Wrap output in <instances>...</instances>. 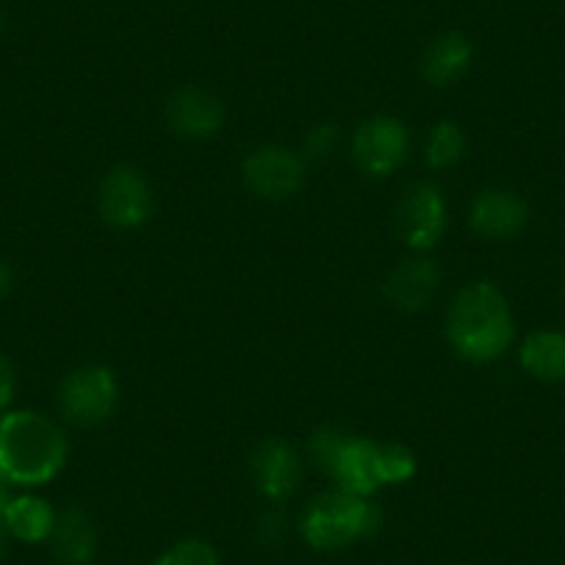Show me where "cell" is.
I'll return each instance as SVG.
<instances>
[{
    "label": "cell",
    "instance_id": "obj_11",
    "mask_svg": "<svg viewBox=\"0 0 565 565\" xmlns=\"http://www.w3.org/2000/svg\"><path fill=\"white\" fill-rule=\"evenodd\" d=\"M441 289V269L430 255L416 253L396 260L383 282L385 300L399 311H424Z\"/></svg>",
    "mask_w": 565,
    "mask_h": 565
},
{
    "label": "cell",
    "instance_id": "obj_6",
    "mask_svg": "<svg viewBox=\"0 0 565 565\" xmlns=\"http://www.w3.org/2000/svg\"><path fill=\"white\" fill-rule=\"evenodd\" d=\"M97 211L114 231H136L153 214V189L136 167L119 164L100 181Z\"/></svg>",
    "mask_w": 565,
    "mask_h": 565
},
{
    "label": "cell",
    "instance_id": "obj_12",
    "mask_svg": "<svg viewBox=\"0 0 565 565\" xmlns=\"http://www.w3.org/2000/svg\"><path fill=\"white\" fill-rule=\"evenodd\" d=\"M249 475H253L255 488L266 499L282 502L300 488L302 460L291 449V444L280 441V438H269L249 458Z\"/></svg>",
    "mask_w": 565,
    "mask_h": 565
},
{
    "label": "cell",
    "instance_id": "obj_9",
    "mask_svg": "<svg viewBox=\"0 0 565 565\" xmlns=\"http://www.w3.org/2000/svg\"><path fill=\"white\" fill-rule=\"evenodd\" d=\"M396 233L413 253H427L441 242L447 231V203L441 189L433 183H416L396 205Z\"/></svg>",
    "mask_w": 565,
    "mask_h": 565
},
{
    "label": "cell",
    "instance_id": "obj_4",
    "mask_svg": "<svg viewBox=\"0 0 565 565\" xmlns=\"http://www.w3.org/2000/svg\"><path fill=\"white\" fill-rule=\"evenodd\" d=\"M383 521L377 504L341 488L313 499L302 513V535L319 552H341L363 537L374 535Z\"/></svg>",
    "mask_w": 565,
    "mask_h": 565
},
{
    "label": "cell",
    "instance_id": "obj_1",
    "mask_svg": "<svg viewBox=\"0 0 565 565\" xmlns=\"http://www.w3.org/2000/svg\"><path fill=\"white\" fill-rule=\"evenodd\" d=\"M308 449L319 469L355 497H372L380 488L402 486L416 475V455L407 447L352 436L339 427H319Z\"/></svg>",
    "mask_w": 565,
    "mask_h": 565
},
{
    "label": "cell",
    "instance_id": "obj_20",
    "mask_svg": "<svg viewBox=\"0 0 565 565\" xmlns=\"http://www.w3.org/2000/svg\"><path fill=\"white\" fill-rule=\"evenodd\" d=\"M335 145H339V128L335 125H317L308 130L306 141H302V156L311 161H322L333 156Z\"/></svg>",
    "mask_w": 565,
    "mask_h": 565
},
{
    "label": "cell",
    "instance_id": "obj_3",
    "mask_svg": "<svg viewBox=\"0 0 565 565\" xmlns=\"http://www.w3.org/2000/svg\"><path fill=\"white\" fill-rule=\"evenodd\" d=\"M67 460V438L53 418L36 411L0 416V477L9 486H45Z\"/></svg>",
    "mask_w": 565,
    "mask_h": 565
},
{
    "label": "cell",
    "instance_id": "obj_8",
    "mask_svg": "<svg viewBox=\"0 0 565 565\" xmlns=\"http://www.w3.org/2000/svg\"><path fill=\"white\" fill-rule=\"evenodd\" d=\"M242 178L264 200H291L306 186V161L295 150L266 145L253 150L242 164Z\"/></svg>",
    "mask_w": 565,
    "mask_h": 565
},
{
    "label": "cell",
    "instance_id": "obj_10",
    "mask_svg": "<svg viewBox=\"0 0 565 565\" xmlns=\"http://www.w3.org/2000/svg\"><path fill=\"white\" fill-rule=\"evenodd\" d=\"M164 119L170 130L181 139L203 141L211 139L225 125V106L211 92L198 86H183L175 89L164 103Z\"/></svg>",
    "mask_w": 565,
    "mask_h": 565
},
{
    "label": "cell",
    "instance_id": "obj_24",
    "mask_svg": "<svg viewBox=\"0 0 565 565\" xmlns=\"http://www.w3.org/2000/svg\"><path fill=\"white\" fill-rule=\"evenodd\" d=\"M3 552H7V526H3V519H0V559H3Z\"/></svg>",
    "mask_w": 565,
    "mask_h": 565
},
{
    "label": "cell",
    "instance_id": "obj_13",
    "mask_svg": "<svg viewBox=\"0 0 565 565\" xmlns=\"http://www.w3.org/2000/svg\"><path fill=\"white\" fill-rule=\"evenodd\" d=\"M471 231L488 242H504L519 236L530 222V209L524 200L510 189H486L475 198L469 211Z\"/></svg>",
    "mask_w": 565,
    "mask_h": 565
},
{
    "label": "cell",
    "instance_id": "obj_5",
    "mask_svg": "<svg viewBox=\"0 0 565 565\" xmlns=\"http://www.w3.org/2000/svg\"><path fill=\"white\" fill-rule=\"evenodd\" d=\"M119 383L114 372L100 363L73 369L58 388L62 416L75 427H97L117 411Z\"/></svg>",
    "mask_w": 565,
    "mask_h": 565
},
{
    "label": "cell",
    "instance_id": "obj_19",
    "mask_svg": "<svg viewBox=\"0 0 565 565\" xmlns=\"http://www.w3.org/2000/svg\"><path fill=\"white\" fill-rule=\"evenodd\" d=\"M156 565H220V554L205 541H181L178 546L167 548Z\"/></svg>",
    "mask_w": 565,
    "mask_h": 565
},
{
    "label": "cell",
    "instance_id": "obj_16",
    "mask_svg": "<svg viewBox=\"0 0 565 565\" xmlns=\"http://www.w3.org/2000/svg\"><path fill=\"white\" fill-rule=\"evenodd\" d=\"M53 552L67 565H86L95 557L97 530L84 510H64L56 515V526L51 532Z\"/></svg>",
    "mask_w": 565,
    "mask_h": 565
},
{
    "label": "cell",
    "instance_id": "obj_2",
    "mask_svg": "<svg viewBox=\"0 0 565 565\" xmlns=\"http://www.w3.org/2000/svg\"><path fill=\"white\" fill-rule=\"evenodd\" d=\"M447 339L466 361L491 363L502 358L515 339L508 297L493 282H469L449 306Z\"/></svg>",
    "mask_w": 565,
    "mask_h": 565
},
{
    "label": "cell",
    "instance_id": "obj_21",
    "mask_svg": "<svg viewBox=\"0 0 565 565\" xmlns=\"http://www.w3.org/2000/svg\"><path fill=\"white\" fill-rule=\"evenodd\" d=\"M12 394H14V369L7 358L0 355V413H3V407H7L9 402H12Z\"/></svg>",
    "mask_w": 565,
    "mask_h": 565
},
{
    "label": "cell",
    "instance_id": "obj_14",
    "mask_svg": "<svg viewBox=\"0 0 565 565\" xmlns=\"http://www.w3.org/2000/svg\"><path fill=\"white\" fill-rule=\"evenodd\" d=\"M471 58H475L471 42L458 31H447V34L436 36L424 51L422 78L436 89H447L469 73Z\"/></svg>",
    "mask_w": 565,
    "mask_h": 565
},
{
    "label": "cell",
    "instance_id": "obj_22",
    "mask_svg": "<svg viewBox=\"0 0 565 565\" xmlns=\"http://www.w3.org/2000/svg\"><path fill=\"white\" fill-rule=\"evenodd\" d=\"M14 282H18V275H14V266L9 260L0 258V297L12 295Z\"/></svg>",
    "mask_w": 565,
    "mask_h": 565
},
{
    "label": "cell",
    "instance_id": "obj_25",
    "mask_svg": "<svg viewBox=\"0 0 565 565\" xmlns=\"http://www.w3.org/2000/svg\"><path fill=\"white\" fill-rule=\"evenodd\" d=\"M3 29H7V18H3V12H0V34H3Z\"/></svg>",
    "mask_w": 565,
    "mask_h": 565
},
{
    "label": "cell",
    "instance_id": "obj_17",
    "mask_svg": "<svg viewBox=\"0 0 565 565\" xmlns=\"http://www.w3.org/2000/svg\"><path fill=\"white\" fill-rule=\"evenodd\" d=\"M3 526L9 535L23 543L51 541V532L56 526V510L40 497H12L3 510Z\"/></svg>",
    "mask_w": 565,
    "mask_h": 565
},
{
    "label": "cell",
    "instance_id": "obj_23",
    "mask_svg": "<svg viewBox=\"0 0 565 565\" xmlns=\"http://www.w3.org/2000/svg\"><path fill=\"white\" fill-rule=\"evenodd\" d=\"M9 499H12V497H9V482L0 477V519H3V510H7Z\"/></svg>",
    "mask_w": 565,
    "mask_h": 565
},
{
    "label": "cell",
    "instance_id": "obj_7",
    "mask_svg": "<svg viewBox=\"0 0 565 565\" xmlns=\"http://www.w3.org/2000/svg\"><path fill=\"white\" fill-rule=\"evenodd\" d=\"M407 153H411L407 125L385 114L363 119L352 139V159L369 178H388L405 164Z\"/></svg>",
    "mask_w": 565,
    "mask_h": 565
},
{
    "label": "cell",
    "instance_id": "obj_15",
    "mask_svg": "<svg viewBox=\"0 0 565 565\" xmlns=\"http://www.w3.org/2000/svg\"><path fill=\"white\" fill-rule=\"evenodd\" d=\"M521 369L541 383L565 380V333L559 330H535L521 341Z\"/></svg>",
    "mask_w": 565,
    "mask_h": 565
},
{
    "label": "cell",
    "instance_id": "obj_18",
    "mask_svg": "<svg viewBox=\"0 0 565 565\" xmlns=\"http://www.w3.org/2000/svg\"><path fill=\"white\" fill-rule=\"evenodd\" d=\"M424 156H427V164L433 170H449V167L460 164L466 156V136L460 125L452 119H441V122L433 125Z\"/></svg>",
    "mask_w": 565,
    "mask_h": 565
}]
</instances>
